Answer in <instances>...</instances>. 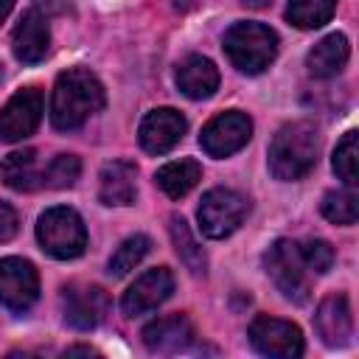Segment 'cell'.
<instances>
[{
  "label": "cell",
  "mask_w": 359,
  "mask_h": 359,
  "mask_svg": "<svg viewBox=\"0 0 359 359\" xmlns=\"http://www.w3.org/2000/svg\"><path fill=\"white\" fill-rule=\"evenodd\" d=\"M104 107V87L87 67L65 70L50 95V123L62 132L79 129L90 115Z\"/></svg>",
  "instance_id": "6da1fadb"
},
{
  "label": "cell",
  "mask_w": 359,
  "mask_h": 359,
  "mask_svg": "<svg viewBox=\"0 0 359 359\" xmlns=\"http://www.w3.org/2000/svg\"><path fill=\"white\" fill-rule=\"evenodd\" d=\"M317 151H320V140L311 123L306 121L286 123L278 129V135L269 143V171L283 182L300 180L314 168Z\"/></svg>",
  "instance_id": "7a4b0ae2"
},
{
  "label": "cell",
  "mask_w": 359,
  "mask_h": 359,
  "mask_svg": "<svg viewBox=\"0 0 359 359\" xmlns=\"http://www.w3.org/2000/svg\"><path fill=\"white\" fill-rule=\"evenodd\" d=\"M224 53L241 73H261L278 53V34L261 22H236L224 31Z\"/></svg>",
  "instance_id": "3957f363"
},
{
  "label": "cell",
  "mask_w": 359,
  "mask_h": 359,
  "mask_svg": "<svg viewBox=\"0 0 359 359\" xmlns=\"http://www.w3.org/2000/svg\"><path fill=\"white\" fill-rule=\"evenodd\" d=\"M266 275L278 292L292 303H306L311 294V269L300 255V244L292 238H278L264 255Z\"/></svg>",
  "instance_id": "277c9868"
},
{
  "label": "cell",
  "mask_w": 359,
  "mask_h": 359,
  "mask_svg": "<svg viewBox=\"0 0 359 359\" xmlns=\"http://www.w3.org/2000/svg\"><path fill=\"white\" fill-rule=\"evenodd\" d=\"M36 238L42 250L53 258H79L87 247V230L81 216L73 208H50L39 216Z\"/></svg>",
  "instance_id": "5b68a950"
},
{
  "label": "cell",
  "mask_w": 359,
  "mask_h": 359,
  "mask_svg": "<svg viewBox=\"0 0 359 359\" xmlns=\"http://www.w3.org/2000/svg\"><path fill=\"white\" fill-rule=\"evenodd\" d=\"M247 210H250V205L238 191L213 188L202 196L196 219H199V227L208 238H227L233 230H238Z\"/></svg>",
  "instance_id": "8992f818"
},
{
  "label": "cell",
  "mask_w": 359,
  "mask_h": 359,
  "mask_svg": "<svg viewBox=\"0 0 359 359\" xmlns=\"http://www.w3.org/2000/svg\"><path fill=\"white\" fill-rule=\"evenodd\" d=\"M250 342L258 353L272 359H294L303 353V334L294 323L280 317H255L250 323Z\"/></svg>",
  "instance_id": "52a82bcc"
},
{
  "label": "cell",
  "mask_w": 359,
  "mask_h": 359,
  "mask_svg": "<svg viewBox=\"0 0 359 359\" xmlns=\"http://www.w3.org/2000/svg\"><path fill=\"white\" fill-rule=\"evenodd\" d=\"M250 137H252V121L244 112L230 109V112H222L213 121H208V126L199 135V146L210 157H230L241 146H247Z\"/></svg>",
  "instance_id": "ba28073f"
},
{
  "label": "cell",
  "mask_w": 359,
  "mask_h": 359,
  "mask_svg": "<svg viewBox=\"0 0 359 359\" xmlns=\"http://www.w3.org/2000/svg\"><path fill=\"white\" fill-rule=\"evenodd\" d=\"M39 297V275L25 258H0V303L11 311H28Z\"/></svg>",
  "instance_id": "9c48e42d"
},
{
  "label": "cell",
  "mask_w": 359,
  "mask_h": 359,
  "mask_svg": "<svg viewBox=\"0 0 359 359\" xmlns=\"http://www.w3.org/2000/svg\"><path fill=\"white\" fill-rule=\"evenodd\" d=\"M107 311H109V297L101 286L70 283L62 289V314L70 328L90 331L107 317Z\"/></svg>",
  "instance_id": "30bf717a"
},
{
  "label": "cell",
  "mask_w": 359,
  "mask_h": 359,
  "mask_svg": "<svg viewBox=\"0 0 359 359\" xmlns=\"http://www.w3.org/2000/svg\"><path fill=\"white\" fill-rule=\"evenodd\" d=\"M39 121H42V93L39 87H22L0 109V137L8 143L22 140L39 126Z\"/></svg>",
  "instance_id": "8fae6325"
},
{
  "label": "cell",
  "mask_w": 359,
  "mask_h": 359,
  "mask_svg": "<svg viewBox=\"0 0 359 359\" xmlns=\"http://www.w3.org/2000/svg\"><path fill=\"white\" fill-rule=\"evenodd\" d=\"M171 292H174V275H171L165 266H154V269L143 272V275L123 292L121 309H123V314L137 317V314H146V311L157 309Z\"/></svg>",
  "instance_id": "7c38bea8"
},
{
  "label": "cell",
  "mask_w": 359,
  "mask_h": 359,
  "mask_svg": "<svg viewBox=\"0 0 359 359\" xmlns=\"http://www.w3.org/2000/svg\"><path fill=\"white\" fill-rule=\"evenodd\" d=\"M185 129H188V123L177 109H171V107L151 109L140 121V146L149 154H165L182 140Z\"/></svg>",
  "instance_id": "4fadbf2b"
},
{
  "label": "cell",
  "mask_w": 359,
  "mask_h": 359,
  "mask_svg": "<svg viewBox=\"0 0 359 359\" xmlns=\"http://www.w3.org/2000/svg\"><path fill=\"white\" fill-rule=\"evenodd\" d=\"M314 328L325 345H331V348L345 345L353 334V314H351L348 297L339 292L323 297L317 306V314H314Z\"/></svg>",
  "instance_id": "5bb4252c"
},
{
  "label": "cell",
  "mask_w": 359,
  "mask_h": 359,
  "mask_svg": "<svg viewBox=\"0 0 359 359\" xmlns=\"http://www.w3.org/2000/svg\"><path fill=\"white\" fill-rule=\"evenodd\" d=\"M48 45H50V31H48V17L36 8H28L17 28H14V36H11V48H14V56L25 65H36L45 59L48 53Z\"/></svg>",
  "instance_id": "9a60e30c"
},
{
  "label": "cell",
  "mask_w": 359,
  "mask_h": 359,
  "mask_svg": "<svg viewBox=\"0 0 359 359\" xmlns=\"http://www.w3.org/2000/svg\"><path fill=\"white\" fill-rule=\"evenodd\" d=\"M194 325L185 314H168V317H157L154 323H149L143 328V345L151 353H177L185 351L194 342Z\"/></svg>",
  "instance_id": "2e32d148"
},
{
  "label": "cell",
  "mask_w": 359,
  "mask_h": 359,
  "mask_svg": "<svg viewBox=\"0 0 359 359\" xmlns=\"http://www.w3.org/2000/svg\"><path fill=\"white\" fill-rule=\"evenodd\" d=\"M135 194H137V168H135V163L112 160L101 168L98 196H101L104 205H115V208L132 205Z\"/></svg>",
  "instance_id": "e0dca14e"
},
{
  "label": "cell",
  "mask_w": 359,
  "mask_h": 359,
  "mask_svg": "<svg viewBox=\"0 0 359 359\" xmlns=\"http://www.w3.org/2000/svg\"><path fill=\"white\" fill-rule=\"evenodd\" d=\"M177 87L182 95L194 98V101H202V98H210L219 87V70L216 65L208 59V56H188L180 62L177 67Z\"/></svg>",
  "instance_id": "ac0fdd59"
},
{
  "label": "cell",
  "mask_w": 359,
  "mask_h": 359,
  "mask_svg": "<svg viewBox=\"0 0 359 359\" xmlns=\"http://www.w3.org/2000/svg\"><path fill=\"white\" fill-rule=\"evenodd\" d=\"M348 56H351V45H348L345 34H328V36H323V39L309 50L306 67H309V73L317 76V79H331V76H337V73L345 67Z\"/></svg>",
  "instance_id": "d6986e66"
},
{
  "label": "cell",
  "mask_w": 359,
  "mask_h": 359,
  "mask_svg": "<svg viewBox=\"0 0 359 359\" xmlns=\"http://www.w3.org/2000/svg\"><path fill=\"white\" fill-rule=\"evenodd\" d=\"M3 180L14 191H34V188H39L45 180H42V165H39L36 151L34 149L11 151L6 157V163H3Z\"/></svg>",
  "instance_id": "ffe728a7"
},
{
  "label": "cell",
  "mask_w": 359,
  "mask_h": 359,
  "mask_svg": "<svg viewBox=\"0 0 359 359\" xmlns=\"http://www.w3.org/2000/svg\"><path fill=\"white\" fill-rule=\"evenodd\" d=\"M154 180L171 199H180L202 180V165L196 160H171L157 171Z\"/></svg>",
  "instance_id": "44dd1931"
},
{
  "label": "cell",
  "mask_w": 359,
  "mask_h": 359,
  "mask_svg": "<svg viewBox=\"0 0 359 359\" xmlns=\"http://www.w3.org/2000/svg\"><path fill=\"white\" fill-rule=\"evenodd\" d=\"M168 230H171V241H174V250H177V255L182 258V264H185L194 275H205V266H208L205 250L196 244V238H194V233L188 230L185 219H182V216H171Z\"/></svg>",
  "instance_id": "7402d4cb"
},
{
  "label": "cell",
  "mask_w": 359,
  "mask_h": 359,
  "mask_svg": "<svg viewBox=\"0 0 359 359\" xmlns=\"http://www.w3.org/2000/svg\"><path fill=\"white\" fill-rule=\"evenodd\" d=\"M337 11V0H289L286 20L303 31L325 25Z\"/></svg>",
  "instance_id": "603a6c76"
},
{
  "label": "cell",
  "mask_w": 359,
  "mask_h": 359,
  "mask_svg": "<svg viewBox=\"0 0 359 359\" xmlns=\"http://www.w3.org/2000/svg\"><path fill=\"white\" fill-rule=\"evenodd\" d=\"M323 216L334 224H353L359 216V196L353 194V185L328 191L323 196Z\"/></svg>",
  "instance_id": "cb8c5ba5"
},
{
  "label": "cell",
  "mask_w": 359,
  "mask_h": 359,
  "mask_svg": "<svg viewBox=\"0 0 359 359\" xmlns=\"http://www.w3.org/2000/svg\"><path fill=\"white\" fill-rule=\"evenodd\" d=\"M149 247H151V241H149V236H129V238H123L121 241V247L112 252V258H109V275H115V278H123L126 272H132L140 261H143V255L149 252Z\"/></svg>",
  "instance_id": "d4e9b609"
},
{
  "label": "cell",
  "mask_w": 359,
  "mask_h": 359,
  "mask_svg": "<svg viewBox=\"0 0 359 359\" xmlns=\"http://www.w3.org/2000/svg\"><path fill=\"white\" fill-rule=\"evenodd\" d=\"M356 140H359V132L351 129L342 135V140L334 149V171L345 185H356V180H359V168H356L359 165V146H356Z\"/></svg>",
  "instance_id": "484cf974"
},
{
  "label": "cell",
  "mask_w": 359,
  "mask_h": 359,
  "mask_svg": "<svg viewBox=\"0 0 359 359\" xmlns=\"http://www.w3.org/2000/svg\"><path fill=\"white\" fill-rule=\"evenodd\" d=\"M79 174H81V163L76 154H56L42 168V180L48 188H70V185H76Z\"/></svg>",
  "instance_id": "4316f807"
},
{
  "label": "cell",
  "mask_w": 359,
  "mask_h": 359,
  "mask_svg": "<svg viewBox=\"0 0 359 359\" xmlns=\"http://www.w3.org/2000/svg\"><path fill=\"white\" fill-rule=\"evenodd\" d=\"M300 255H303L306 266H309L311 272H317V275L328 272L331 264H334V247H331L328 241H323V238H309V241H303V244H300Z\"/></svg>",
  "instance_id": "83f0119b"
},
{
  "label": "cell",
  "mask_w": 359,
  "mask_h": 359,
  "mask_svg": "<svg viewBox=\"0 0 359 359\" xmlns=\"http://www.w3.org/2000/svg\"><path fill=\"white\" fill-rule=\"evenodd\" d=\"M17 224H20V219H17L14 208L6 205V202H0V244L8 241L17 233Z\"/></svg>",
  "instance_id": "f1b7e54d"
},
{
  "label": "cell",
  "mask_w": 359,
  "mask_h": 359,
  "mask_svg": "<svg viewBox=\"0 0 359 359\" xmlns=\"http://www.w3.org/2000/svg\"><path fill=\"white\" fill-rule=\"evenodd\" d=\"M11 6H14V0H0V22L8 17V11H11Z\"/></svg>",
  "instance_id": "f546056e"
},
{
  "label": "cell",
  "mask_w": 359,
  "mask_h": 359,
  "mask_svg": "<svg viewBox=\"0 0 359 359\" xmlns=\"http://www.w3.org/2000/svg\"><path fill=\"white\" fill-rule=\"evenodd\" d=\"M65 353H95V351H93V348H81V345H79V348H67Z\"/></svg>",
  "instance_id": "4dcf8cb0"
},
{
  "label": "cell",
  "mask_w": 359,
  "mask_h": 359,
  "mask_svg": "<svg viewBox=\"0 0 359 359\" xmlns=\"http://www.w3.org/2000/svg\"><path fill=\"white\" fill-rule=\"evenodd\" d=\"M177 3V8H191L194 6V0H174Z\"/></svg>",
  "instance_id": "1f68e13d"
},
{
  "label": "cell",
  "mask_w": 359,
  "mask_h": 359,
  "mask_svg": "<svg viewBox=\"0 0 359 359\" xmlns=\"http://www.w3.org/2000/svg\"><path fill=\"white\" fill-rule=\"evenodd\" d=\"M0 81H3V65H0Z\"/></svg>",
  "instance_id": "d6a6232c"
}]
</instances>
